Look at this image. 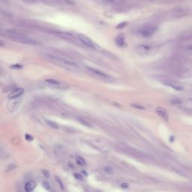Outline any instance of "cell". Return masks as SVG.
Instances as JSON below:
<instances>
[{
	"mask_svg": "<svg viewBox=\"0 0 192 192\" xmlns=\"http://www.w3.org/2000/svg\"><path fill=\"white\" fill-rule=\"evenodd\" d=\"M47 58L55 62H57L58 64L61 65L64 67H67V68H74V69H76L78 67V65H77V63H75L73 61H71L69 59H65V58H62V57H59L58 56H53V55H47Z\"/></svg>",
	"mask_w": 192,
	"mask_h": 192,
	"instance_id": "cell-1",
	"label": "cell"
},
{
	"mask_svg": "<svg viewBox=\"0 0 192 192\" xmlns=\"http://www.w3.org/2000/svg\"><path fill=\"white\" fill-rule=\"evenodd\" d=\"M5 32V36L11 38L12 40L19 41L20 43H22L23 41L27 37L26 35L19 32H17L15 30H6Z\"/></svg>",
	"mask_w": 192,
	"mask_h": 192,
	"instance_id": "cell-2",
	"label": "cell"
},
{
	"mask_svg": "<svg viewBox=\"0 0 192 192\" xmlns=\"http://www.w3.org/2000/svg\"><path fill=\"white\" fill-rule=\"evenodd\" d=\"M158 30V27L157 26L149 25L141 28L140 30L139 31V33L143 37H150L153 35Z\"/></svg>",
	"mask_w": 192,
	"mask_h": 192,
	"instance_id": "cell-3",
	"label": "cell"
},
{
	"mask_svg": "<svg viewBox=\"0 0 192 192\" xmlns=\"http://www.w3.org/2000/svg\"><path fill=\"white\" fill-rule=\"evenodd\" d=\"M77 37H78V39L82 42V44H83L85 46L89 47V48H92V49H96L98 47L97 44L95 43L91 39L89 38L88 36L83 35V34H77Z\"/></svg>",
	"mask_w": 192,
	"mask_h": 192,
	"instance_id": "cell-4",
	"label": "cell"
},
{
	"mask_svg": "<svg viewBox=\"0 0 192 192\" xmlns=\"http://www.w3.org/2000/svg\"><path fill=\"white\" fill-rule=\"evenodd\" d=\"M86 68L88 69L89 71H90L92 74H95V76L98 77H101V78H103V79H109L110 78V76L107 74H106L104 71H101L98 69L94 68L92 67H89V66H87Z\"/></svg>",
	"mask_w": 192,
	"mask_h": 192,
	"instance_id": "cell-5",
	"label": "cell"
},
{
	"mask_svg": "<svg viewBox=\"0 0 192 192\" xmlns=\"http://www.w3.org/2000/svg\"><path fill=\"white\" fill-rule=\"evenodd\" d=\"M137 51L140 55H146L148 54L151 50V47L149 44H142L137 47Z\"/></svg>",
	"mask_w": 192,
	"mask_h": 192,
	"instance_id": "cell-6",
	"label": "cell"
},
{
	"mask_svg": "<svg viewBox=\"0 0 192 192\" xmlns=\"http://www.w3.org/2000/svg\"><path fill=\"white\" fill-rule=\"evenodd\" d=\"M155 112L162 119H164L166 122L169 121V115H168V113L166 109H164V107H158L155 110Z\"/></svg>",
	"mask_w": 192,
	"mask_h": 192,
	"instance_id": "cell-7",
	"label": "cell"
},
{
	"mask_svg": "<svg viewBox=\"0 0 192 192\" xmlns=\"http://www.w3.org/2000/svg\"><path fill=\"white\" fill-rule=\"evenodd\" d=\"M25 92V90L22 88H16L14 90H13L8 95L10 99H14V98H19L23 93Z\"/></svg>",
	"mask_w": 192,
	"mask_h": 192,
	"instance_id": "cell-8",
	"label": "cell"
},
{
	"mask_svg": "<svg viewBox=\"0 0 192 192\" xmlns=\"http://www.w3.org/2000/svg\"><path fill=\"white\" fill-rule=\"evenodd\" d=\"M161 83H162L164 85H165V86H168V87H170V88L176 90V91H182V90H183V87H182V86H179V85H178V84L173 83H172L171 81L162 80Z\"/></svg>",
	"mask_w": 192,
	"mask_h": 192,
	"instance_id": "cell-9",
	"label": "cell"
},
{
	"mask_svg": "<svg viewBox=\"0 0 192 192\" xmlns=\"http://www.w3.org/2000/svg\"><path fill=\"white\" fill-rule=\"evenodd\" d=\"M12 100L9 104H8V110L10 112H14L16 110L20 103V101H18V98H14V99H11Z\"/></svg>",
	"mask_w": 192,
	"mask_h": 192,
	"instance_id": "cell-10",
	"label": "cell"
},
{
	"mask_svg": "<svg viewBox=\"0 0 192 192\" xmlns=\"http://www.w3.org/2000/svg\"><path fill=\"white\" fill-rule=\"evenodd\" d=\"M174 14L177 17H182L188 14V10L182 8H179L174 10Z\"/></svg>",
	"mask_w": 192,
	"mask_h": 192,
	"instance_id": "cell-11",
	"label": "cell"
},
{
	"mask_svg": "<svg viewBox=\"0 0 192 192\" xmlns=\"http://www.w3.org/2000/svg\"><path fill=\"white\" fill-rule=\"evenodd\" d=\"M22 44H29V45H38L40 44V42L34 38H29V37H26L22 42Z\"/></svg>",
	"mask_w": 192,
	"mask_h": 192,
	"instance_id": "cell-12",
	"label": "cell"
},
{
	"mask_svg": "<svg viewBox=\"0 0 192 192\" xmlns=\"http://www.w3.org/2000/svg\"><path fill=\"white\" fill-rule=\"evenodd\" d=\"M36 185H37V184H36L35 182L29 181V182H26V185H25V191L26 192L32 191L35 189V188L36 187Z\"/></svg>",
	"mask_w": 192,
	"mask_h": 192,
	"instance_id": "cell-13",
	"label": "cell"
},
{
	"mask_svg": "<svg viewBox=\"0 0 192 192\" xmlns=\"http://www.w3.org/2000/svg\"><path fill=\"white\" fill-rule=\"evenodd\" d=\"M45 83H47V84H49L50 86H55V87L60 88L62 86V83L59 81H58L56 80H53V79H47L45 80Z\"/></svg>",
	"mask_w": 192,
	"mask_h": 192,
	"instance_id": "cell-14",
	"label": "cell"
},
{
	"mask_svg": "<svg viewBox=\"0 0 192 192\" xmlns=\"http://www.w3.org/2000/svg\"><path fill=\"white\" fill-rule=\"evenodd\" d=\"M115 41H116V44L119 47H122L125 45V38H124V37H122L121 35L117 36L115 39Z\"/></svg>",
	"mask_w": 192,
	"mask_h": 192,
	"instance_id": "cell-15",
	"label": "cell"
},
{
	"mask_svg": "<svg viewBox=\"0 0 192 192\" xmlns=\"http://www.w3.org/2000/svg\"><path fill=\"white\" fill-rule=\"evenodd\" d=\"M45 122H46V124L48 126H50V128H54V129L59 128V125L56 122H53V121H50V120H45Z\"/></svg>",
	"mask_w": 192,
	"mask_h": 192,
	"instance_id": "cell-16",
	"label": "cell"
},
{
	"mask_svg": "<svg viewBox=\"0 0 192 192\" xmlns=\"http://www.w3.org/2000/svg\"><path fill=\"white\" fill-rule=\"evenodd\" d=\"M180 38L184 39V40H188L192 38V32H187L182 33L180 35Z\"/></svg>",
	"mask_w": 192,
	"mask_h": 192,
	"instance_id": "cell-17",
	"label": "cell"
},
{
	"mask_svg": "<svg viewBox=\"0 0 192 192\" xmlns=\"http://www.w3.org/2000/svg\"><path fill=\"white\" fill-rule=\"evenodd\" d=\"M79 122H80L83 125H84V126H86V127H87V128H92V125L89 122H88L87 120H86V119H79Z\"/></svg>",
	"mask_w": 192,
	"mask_h": 192,
	"instance_id": "cell-18",
	"label": "cell"
},
{
	"mask_svg": "<svg viewBox=\"0 0 192 192\" xmlns=\"http://www.w3.org/2000/svg\"><path fill=\"white\" fill-rule=\"evenodd\" d=\"M76 162H77V164H79V165H80V166H84V165L86 164V161L84 160V158H83L80 157V156L76 157Z\"/></svg>",
	"mask_w": 192,
	"mask_h": 192,
	"instance_id": "cell-19",
	"label": "cell"
},
{
	"mask_svg": "<svg viewBox=\"0 0 192 192\" xmlns=\"http://www.w3.org/2000/svg\"><path fill=\"white\" fill-rule=\"evenodd\" d=\"M103 170L106 174H108V175H112L114 172L113 167H104L103 168Z\"/></svg>",
	"mask_w": 192,
	"mask_h": 192,
	"instance_id": "cell-20",
	"label": "cell"
},
{
	"mask_svg": "<svg viewBox=\"0 0 192 192\" xmlns=\"http://www.w3.org/2000/svg\"><path fill=\"white\" fill-rule=\"evenodd\" d=\"M170 102H171V104H173L174 105H179L182 103V101L179 98H175L171 99Z\"/></svg>",
	"mask_w": 192,
	"mask_h": 192,
	"instance_id": "cell-21",
	"label": "cell"
},
{
	"mask_svg": "<svg viewBox=\"0 0 192 192\" xmlns=\"http://www.w3.org/2000/svg\"><path fill=\"white\" fill-rule=\"evenodd\" d=\"M16 88H14V86H7V87H5V88H4V89L2 90V92L3 93H8V92H9V93H11L13 90H14Z\"/></svg>",
	"mask_w": 192,
	"mask_h": 192,
	"instance_id": "cell-22",
	"label": "cell"
},
{
	"mask_svg": "<svg viewBox=\"0 0 192 192\" xmlns=\"http://www.w3.org/2000/svg\"><path fill=\"white\" fill-rule=\"evenodd\" d=\"M55 179H56V181L59 183V186L61 187V188L62 189V190H64V185H63V183H62V182L61 181V179H60V178L59 177V176H55Z\"/></svg>",
	"mask_w": 192,
	"mask_h": 192,
	"instance_id": "cell-23",
	"label": "cell"
},
{
	"mask_svg": "<svg viewBox=\"0 0 192 192\" xmlns=\"http://www.w3.org/2000/svg\"><path fill=\"white\" fill-rule=\"evenodd\" d=\"M127 25H128V23H127V22H122V23H121L120 24H119V25L116 26V29H123V28H125Z\"/></svg>",
	"mask_w": 192,
	"mask_h": 192,
	"instance_id": "cell-24",
	"label": "cell"
},
{
	"mask_svg": "<svg viewBox=\"0 0 192 192\" xmlns=\"http://www.w3.org/2000/svg\"><path fill=\"white\" fill-rule=\"evenodd\" d=\"M62 129H63V131H66V132H68V133H72V132L75 131V130L74 128H69V127H63Z\"/></svg>",
	"mask_w": 192,
	"mask_h": 192,
	"instance_id": "cell-25",
	"label": "cell"
},
{
	"mask_svg": "<svg viewBox=\"0 0 192 192\" xmlns=\"http://www.w3.org/2000/svg\"><path fill=\"white\" fill-rule=\"evenodd\" d=\"M42 173H43V175L44 176L45 178L48 179V178L50 177V173H49L48 170H42Z\"/></svg>",
	"mask_w": 192,
	"mask_h": 192,
	"instance_id": "cell-26",
	"label": "cell"
},
{
	"mask_svg": "<svg viewBox=\"0 0 192 192\" xmlns=\"http://www.w3.org/2000/svg\"><path fill=\"white\" fill-rule=\"evenodd\" d=\"M131 106L134 107H135V108H137V109H140V110H144V109H145L144 107H143V106H141V105H140V104H131Z\"/></svg>",
	"mask_w": 192,
	"mask_h": 192,
	"instance_id": "cell-27",
	"label": "cell"
},
{
	"mask_svg": "<svg viewBox=\"0 0 192 192\" xmlns=\"http://www.w3.org/2000/svg\"><path fill=\"white\" fill-rule=\"evenodd\" d=\"M74 178H75V179H78V180H80V181H82V180H83V176H82L80 174H78V173H74Z\"/></svg>",
	"mask_w": 192,
	"mask_h": 192,
	"instance_id": "cell-28",
	"label": "cell"
},
{
	"mask_svg": "<svg viewBox=\"0 0 192 192\" xmlns=\"http://www.w3.org/2000/svg\"><path fill=\"white\" fill-rule=\"evenodd\" d=\"M102 2L105 4H113L114 2H116V0H103Z\"/></svg>",
	"mask_w": 192,
	"mask_h": 192,
	"instance_id": "cell-29",
	"label": "cell"
},
{
	"mask_svg": "<svg viewBox=\"0 0 192 192\" xmlns=\"http://www.w3.org/2000/svg\"><path fill=\"white\" fill-rule=\"evenodd\" d=\"M43 186H44V188H46L47 190H50V185H49L48 182H43Z\"/></svg>",
	"mask_w": 192,
	"mask_h": 192,
	"instance_id": "cell-30",
	"label": "cell"
},
{
	"mask_svg": "<svg viewBox=\"0 0 192 192\" xmlns=\"http://www.w3.org/2000/svg\"><path fill=\"white\" fill-rule=\"evenodd\" d=\"M11 68H14V69H20L22 68V66L20 65H11Z\"/></svg>",
	"mask_w": 192,
	"mask_h": 192,
	"instance_id": "cell-31",
	"label": "cell"
},
{
	"mask_svg": "<svg viewBox=\"0 0 192 192\" xmlns=\"http://www.w3.org/2000/svg\"><path fill=\"white\" fill-rule=\"evenodd\" d=\"M25 137H26V139L27 140H29V141H31V140H33V137H32L31 135H29V134H26Z\"/></svg>",
	"mask_w": 192,
	"mask_h": 192,
	"instance_id": "cell-32",
	"label": "cell"
},
{
	"mask_svg": "<svg viewBox=\"0 0 192 192\" xmlns=\"http://www.w3.org/2000/svg\"><path fill=\"white\" fill-rule=\"evenodd\" d=\"M128 183H122V185H121V187L122 188H128Z\"/></svg>",
	"mask_w": 192,
	"mask_h": 192,
	"instance_id": "cell-33",
	"label": "cell"
},
{
	"mask_svg": "<svg viewBox=\"0 0 192 192\" xmlns=\"http://www.w3.org/2000/svg\"><path fill=\"white\" fill-rule=\"evenodd\" d=\"M68 166L69 167H71V168H72V167H74V164L71 163V162H68Z\"/></svg>",
	"mask_w": 192,
	"mask_h": 192,
	"instance_id": "cell-34",
	"label": "cell"
},
{
	"mask_svg": "<svg viewBox=\"0 0 192 192\" xmlns=\"http://www.w3.org/2000/svg\"><path fill=\"white\" fill-rule=\"evenodd\" d=\"M188 50H192V44L189 45V46L188 47Z\"/></svg>",
	"mask_w": 192,
	"mask_h": 192,
	"instance_id": "cell-35",
	"label": "cell"
},
{
	"mask_svg": "<svg viewBox=\"0 0 192 192\" xmlns=\"http://www.w3.org/2000/svg\"><path fill=\"white\" fill-rule=\"evenodd\" d=\"M188 101H190V102H191L192 103V98H188Z\"/></svg>",
	"mask_w": 192,
	"mask_h": 192,
	"instance_id": "cell-36",
	"label": "cell"
},
{
	"mask_svg": "<svg viewBox=\"0 0 192 192\" xmlns=\"http://www.w3.org/2000/svg\"><path fill=\"white\" fill-rule=\"evenodd\" d=\"M28 1H31V2H32V1H35V0H28Z\"/></svg>",
	"mask_w": 192,
	"mask_h": 192,
	"instance_id": "cell-37",
	"label": "cell"
},
{
	"mask_svg": "<svg viewBox=\"0 0 192 192\" xmlns=\"http://www.w3.org/2000/svg\"><path fill=\"white\" fill-rule=\"evenodd\" d=\"M54 192H56V191H54Z\"/></svg>",
	"mask_w": 192,
	"mask_h": 192,
	"instance_id": "cell-38",
	"label": "cell"
}]
</instances>
